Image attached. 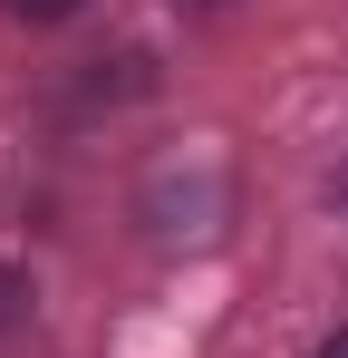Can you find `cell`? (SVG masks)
I'll return each mask as SVG.
<instances>
[{"mask_svg":"<svg viewBox=\"0 0 348 358\" xmlns=\"http://www.w3.org/2000/svg\"><path fill=\"white\" fill-rule=\"evenodd\" d=\"M10 300H20V281H10V271H0V320H10Z\"/></svg>","mask_w":348,"mask_h":358,"instance_id":"2","label":"cell"},{"mask_svg":"<svg viewBox=\"0 0 348 358\" xmlns=\"http://www.w3.org/2000/svg\"><path fill=\"white\" fill-rule=\"evenodd\" d=\"M0 10H10V20H68L78 0H0Z\"/></svg>","mask_w":348,"mask_h":358,"instance_id":"1","label":"cell"},{"mask_svg":"<svg viewBox=\"0 0 348 358\" xmlns=\"http://www.w3.org/2000/svg\"><path fill=\"white\" fill-rule=\"evenodd\" d=\"M319 358H348V329H339V339H329V349H319Z\"/></svg>","mask_w":348,"mask_h":358,"instance_id":"3","label":"cell"}]
</instances>
